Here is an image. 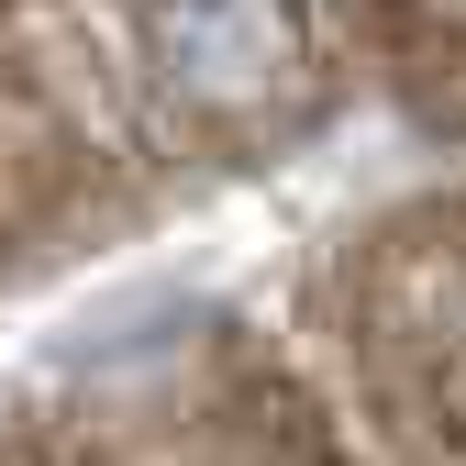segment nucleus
<instances>
[{
	"label": "nucleus",
	"instance_id": "1",
	"mask_svg": "<svg viewBox=\"0 0 466 466\" xmlns=\"http://www.w3.org/2000/svg\"><path fill=\"white\" fill-rule=\"evenodd\" d=\"M167 67L200 100H256L278 78V0H167Z\"/></svg>",
	"mask_w": 466,
	"mask_h": 466
}]
</instances>
